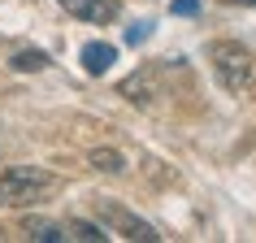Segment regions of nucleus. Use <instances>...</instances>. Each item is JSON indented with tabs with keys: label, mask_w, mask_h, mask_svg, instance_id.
Here are the masks:
<instances>
[{
	"label": "nucleus",
	"mask_w": 256,
	"mask_h": 243,
	"mask_svg": "<svg viewBox=\"0 0 256 243\" xmlns=\"http://www.w3.org/2000/svg\"><path fill=\"white\" fill-rule=\"evenodd\" d=\"M9 66H14L18 74H40V70L48 66V52H40V48H18Z\"/></svg>",
	"instance_id": "6e6552de"
},
{
	"label": "nucleus",
	"mask_w": 256,
	"mask_h": 243,
	"mask_svg": "<svg viewBox=\"0 0 256 243\" xmlns=\"http://www.w3.org/2000/svg\"><path fill=\"white\" fill-rule=\"evenodd\" d=\"M26 239H35V243H61L66 239V226H56V222H44V217H26Z\"/></svg>",
	"instance_id": "423d86ee"
},
{
	"label": "nucleus",
	"mask_w": 256,
	"mask_h": 243,
	"mask_svg": "<svg viewBox=\"0 0 256 243\" xmlns=\"http://www.w3.org/2000/svg\"><path fill=\"white\" fill-rule=\"evenodd\" d=\"M170 14H178V18H196V14H200V0H174V4H170Z\"/></svg>",
	"instance_id": "9b49d317"
},
{
	"label": "nucleus",
	"mask_w": 256,
	"mask_h": 243,
	"mask_svg": "<svg viewBox=\"0 0 256 243\" xmlns=\"http://www.w3.org/2000/svg\"><path fill=\"white\" fill-rule=\"evenodd\" d=\"M222 4H248V9H256V0H222Z\"/></svg>",
	"instance_id": "f8f14e48"
},
{
	"label": "nucleus",
	"mask_w": 256,
	"mask_h": 243,
	"mask_svg": "<svg viewBox=\"0 0 256 243\" xmlns=\"http://www.w3.org/2000/svg\"><path fill=\"white\" fill-rule=\"evenodd\" d=\"M113 61H118V48L113 44H82V70L87 74H104Z\"/></svg>",
	"instance_id": "39448f33"
},
{
	"label": "nucleus",
	"mask_w": 256,
	"mask_h": 243,
	"mask_svg": "<svg viewBox=\"0 0 256 243\" xmlns=\"http://www.w3.org/2000/svg\"><path fill=\"white\" fill-rule=\"evenodd\" d=\"M52 187H56V178L48 174V170L18 165V170H4V174H0V204H4V208H22V204L44 200Z\"/></svg>",
	"instance_id": "f03ea898"
},
{
	"label": "nucleus",
	"mask_w": 256,
	"mask_h": 243,
	"mask_svg": "<svg viewBox=\"0 0 256 243\" xmlns=\"http://www.w3.org/2000/svg\"><path fill=\"white\" fill-rule=\"evenodd\" d=\"M152 35V22H135V26H126V44L135 48V44H144Z\"/></svg>",
	"instance_id": "9d476101"
},
{
	"label": "nucleus",
	"mask_w": 256,
	"mask_h": 243,
	"mask_svg": "<svg viewBox=\"0 0 256 243\" xmlns=\"http://www.w3.org/2000/svg\"><path fill=\"white\" fill-rule=\"evenodd\" d=\"M61 9L70 18H78V22H92V26H108L122 14L118 0H61Z\"/></svg>",
	"instance_id": "20e7f679"
},
{
	"label": "nucleus",
	"mask_w": 256,
	"mask_h": 243,
	"mask_svg": "<svg viewBox=\"0 0 256 243\" xmlns=\"http://www.w3.org/2000/svg\"><path fill=\"white\" fill-rule=\"evenodd\" d=\"M208 61H213V74L226 92H248L256 82V56L234 40H217L208 44Z\"/></svg>",
	"instance_id": "f257e3e1"
},
{
	"label": "nucleus",
	"mask_w": 256,
	"mask_h": 243,
	"mask_svg": "<svg viewBox=\"0 0 256 243\" xmlns=\"http://www.w3.org/2000/svg\"><path fill=\"white\" fill-rule=\"evenodd\" d=\"M96 213H100V222H108V226L118 230L122 239H135V243H156V239H161L156 226H148V222L135 217V213H126V208L113 204V200H96Z\"/></svg>",
	"instance_id": "7ed1b4c3"
},
{
	"label": "nucleus",
	"mask_w": 256,
	"mask_h": 243,
	"mask_svg": "<svg viewBox=\"0 0 256 243\" xmlns=\"http://www.w3.org/2000/svg\"><path fill=\"white\" fill-rule=\"evenodd\" d=\"M87 161L96 165V170H104V174H122L126 170V161H122V152H113V148H96Z\"/></svg>",
	"instance_id": "1a4fd4ad"
},
{
	"label": "nucleus",
	"mask_w": 256,
	"mask_h": 243,
	"mask_svg": "<svg viewBox=\"0 0 256 243\" xmlns=\"http://www.w3.org/2000/svg\"><path fill=\"white\" fill-rule=\"evenodd\" d=\"M66 239H82V243H104L108 234L100 226H96V222H82V217H70L66 222Z\"/></svg>",
	"instance_id": "0eeeda50"
}]
</instances>
